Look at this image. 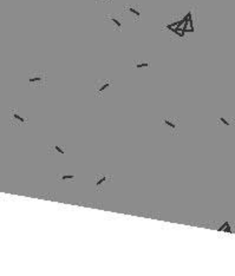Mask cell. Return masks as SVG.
Returning a JSON list of instances; mask_svg holds the SVG:
<instances>
[{"mask_svg":"<svg viewBox=\"0 0 235 276\" xmlns=\"http://www.w3.org/2000/svg\"><path fill=\"white\" fill-rule=\"evenodd\" d=\"M28 86L32 89H41L47 85V74L45 71H32L27 77Z\"/></svg>","mask_w":235,"mask_h":276,"instance_id":"1","label":"cell"},{"mask_svg":"<svg viewBox=\"0 0 235 276\" xmlns=\"http://www.w3.org/2000/svg\"><path fill=\"white\" fill-rule=\"evenodd\" d=\"M161 125L167 127L171 136H177L178 126H180V118L178 117H164L161 119Z\"/></svg>","mask_w":235,"mask_h":276,"instance_id":"2","label":"cell"},{"mask_svg":"<svg viewBox=\"0 0 235 276\" xmlns=\"http://www.w3.org/2000/svg\"><path fill=\"white\" fill-rule=\"evenodd\" d=\"M8 122L11 126H23L28 124V119L19 113L18 109L13 107L8 110Z\"/></svg>","mask_w":235,"mask_h":276,"instance_id":"3","label":"cell"},{"mask_svg":"<svg viewBox=\"0 0 235 276\" xmlns=\"http://www.w3.org/2000/svg\"><path fill=\"white\" fill-rule=\"evenodd\" d=\"M111 85H113V81L109 79H97L95 81V89H93V93L95 97L97 98H102L104 96L105 90L110 87Z\"/></svg>","mask_w":235,"mask_h":276,"instance_id":"4","label":"cell"},{"mask_svg":"<svg viewBox=\"0 0 235 276\" xmlns=\"http://www.w3.org/2000/svg\"><path fill=\"white\" fill-rule=\"evenodd\" d=\"M112 181V175H97L95 177V191L100 192L105 187V184Z\"/></svg>","mask_w":235,"mask_h":276,"instance_id":"5","label":"cell"},{"mask_svg":"<svg viewBox=\"0 0 235 276\" xmlns=\"http://www.w3.org/2000/svg\"><path fill=\"white\" fill-rule=\"evenodd\" d=\"M216 124H217V126H221V125L232 126V125H235V117H226V116L217 117Z\"/></svg>","mask_w":235,"mask_h":276,"instance_id":"6","label":"cell"},{"mask_svg":"<svg viewBox=\"0 0 235 276\" xmlns=\"http://www.w3.org/2000/svg\"><path fill=\"white\" fill-rule=\"evenodd\" d=\"M65 150H66V146H65V145L52 144V145L47 146V153H49V155H56V153L65 155Z\"/></svg>","mask_w":235,"mask_h":276,"instance_id":"7","label":"cell"},{"mask_svg":"<svg viewBox=\"0 0 235 276\" xmlns=\"http://www.w3.org/2000/svg\"><path fill=\"white\" fill-rule=\"evenodd\" d=\"M56 181L57 182H69V183H73L76 181V176L74 175H66V173H58L56 176Z\"/></svg>","mask_w":235,"mask_h":276,"instance_id":"8","label":"cell"},{"mask_svg":"<svg viewBox=\"0 0 235 276\" xmlns=\"http://www.w3.org/2000/svg\"><path fill=\"white\" fill-rule=\"evenodd\" d=\"M132 67H135V69H142V67L149 69L150 67V63H141V62L135 60V62L132 63Z\"/></svg>","mask_w":235,"mask_h":276,"instance_id":"9","label":"cell"},{"mask_svg":"<svg viewBox=\"0 0 235 276\" xmlns=\"http://www.w3.org/2000/svg\"><path fill=\"white\" fill-rule=\"evenodd\" d=\"M106 18H108L109 20H111V21L115 24V26H116L117 30H121V27H122V21H121V20H118L115 16H108Z\"/></svg>","mask_w":235,"mask_h":276,"instance_id":"10","label":"cell"},{"mask_svg":"<svg viewBox=\"0 0 235 276\" xmlns=\"http://www.w3.org/2000/svg\"><path fill=\"white\" fill-rule=\"evenodd\" d=\"M128 11H130L131 13H134L136 17H137V19L141 17V13H139V11H137L136 8H134V7H128Z\"/></svg>","mask_w":235,"mask_h":276,"instance_id":"11","label":"cell"}]
</instances>
